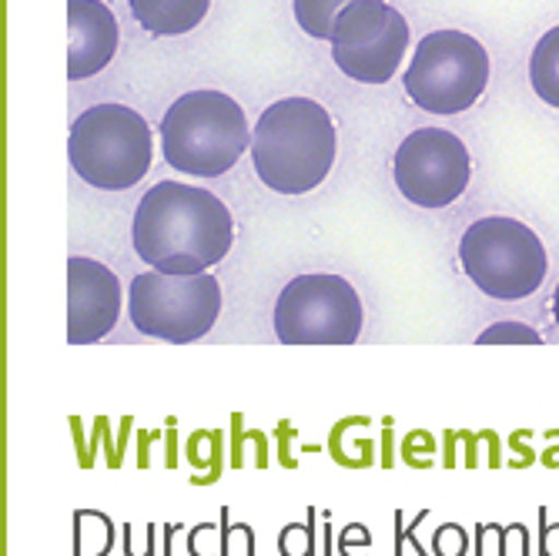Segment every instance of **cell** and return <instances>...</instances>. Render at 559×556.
<instances>
[{"mask_svg":"<svg viewBox=\"0 0 559 556\" xmlns=\"http://www.w3.org/2000/svg\"><path fill=\"white\" fill-rule=\"evenodd\" d=\"M402 84L426 115H463L489 84V55L463 31H432L419 40Z\"/></svg>","mask_w":559,"mask_h":556,"instance_id":"cell-6","label":"cell"},{"mask_svg":"<svg viewBox=\"0 0 559 556\" xmlns=\"http://www.w3.org/2000/svg\"><path fill=\"white\" fill-rule=\"evenodd\" d=\"M251 147L248 118L222 91H188L162 118L165 162L191 178H218Z\"/></svg>","mask_w":559,"mask_h":556,"instance_id":"cell-3","label":"cell"},{"mask_svg":"<svg viewBox=\"0 0 559 556\" xmlns=\"http://www.w3.org/2000/svg\"><path fill=\"white\" fill-rule=\"evenodd\" d=\"M71 168L100 191L134 188L155 158L147 121L128 105H94L87 108L68 138Z\"/></svg>","mask_w":559,"mask_h":556,"instance_id":"cell-4","label":"cell"},{"mask_svg":"<svg viewBox=\"0 0 559 556\" xmlns=\"http://www.w3.org/2000/svg\"><path fill=\"white\" fill-rule=\"evenodd\" d=\"M460 262L473 285L499 301H520L539 292L549 259L539 235L506 215L479 218L460 241Z\"/></svg>","mask_w":559,"mask_h":556,"instance_id":"cell-5","label":"cell"},{"mask_svg":"<svg viewBox=\"0 0 559 556\" xmlns=\"http://www.w3.org/2000/svg\"><path fill=\"white\" fill-rule=\"evenodd\" d=\"M489 342H530V345H536L539 335L530 326H520V322H499V326H489L479 335V345H489Z\"/></svg>","mask_w":559,"mask_h":556,"instance_id":"cell-16","label":"cell"},{"mask_svg":"<svg viewBox=\"0 0 559 556\" xmlns=\"http://www.w3.org/2000/svg\"><path fill=\"white\" fill-rule=\"evenodd\" d=\"M552 319H556V329H559V285L552 292Z\"/></svg>","mask_w":559,"mask_h":556,"instance_id":"cell-17","label":"cell"},{"mask_svg":"<svg viewBox=\"0 0 559 556\" xmlns=\"http://www.w3.org/2000/svg\"><path fill=\"white\" fill-rule=\"evenodd\" d=\"M251 165L278 194L316 191L335 165V125L312 97L269 105L251 131Z\"/></svg>","mask_w":559,"mask_h":556,"instance_id":"cell-2","label":"cell"},{"mask_svg":"<svg viewBox=\"0 0 559 556\" xmlns=\"http://www.w3.org/2000/svg\"><path fill=\"white\" fill-rule=\"evenodd\" d=\"M131 241L138 259L165 275H205L235 241V222L225 201L205 188L162 181L134 212Z\"/></svg>","mask_w":559,"mask_h":556,"instance_id":"cell-1","label":"cell"},{"mask_svg":"<svg viewBox=\"0 0 559 556\" xmlns=\"http://www.w3.org/2000/svg\"><path fill=\"white\" fill-rule=\"evenodd\" d=\"M285 345H352L362 332V298L338 275L292 279L272 316Z\"/></svg>","mask_w":559,"mask_h":556,"instance_id":"cell-8","label":"cell"},{"mask_svg":"<svg viewBox=\"0 0 559 556\" xmlns=\"http://www.w3.org/2000/svg\"><path fill=\"white\" fill-rule=\"evenodd\" d=\"M131 326L162 342H194L222 316V285L215 275H165L147 269L128 288Z\"/></svg>","mask_w":559,"mask_h":556,"instance_id":"cell-7","label":"cell"},{"mask_svg":"<svg viewBox=\"0 0 559 556\" xmlns=\"http://www.w3.org/2000/svg\"><path fill=\"white\" fill-rule=\"evenodd\" d=\"M332 61L338 71L359 84H385L395 78L405 47H409V21L385 0H355L332 31Z\"/></svg>","mask_w":559,"mask_h":556,"instance_id":"cell-9","label":"cell"},{"mask_svg":"<svg viewBox=\"0 0 559 556\" xmlns=\"http://www.w3.org/2000/svg\"><path fill=\"white\" fill-rule=\"evenodd\" d=\"M355 4V0H295V21L298 27L316 37V40H332V31H335V21L338 14Z\"/></svg>","mask_w":559,"mask_h":556,"instance_id":"cell-15","label":"cell"},{"mask_svg":"<svg viewBox=\"0 0 559 556\" xmlns=\"http://www.w3.org/2000/svg\"><path fill=\"white\" fill-rule=\"evenodd\" d=\"M473 162L460 134L419 128L395 151V188L419 209H445L469 185Z\"/></svg>","mask_w":559,"mask_h":556,"instance_id":"cell-10","label":"cell"},{"mask_svg":"<svg viewBox=\"0 0 559 556\" xmlns=\"http://www.w3.org/2000/svg\"><path fill=\"white\" fill-rule=\"evenodd\" d=\"M530 81L549 108H559V27L546 31L536 40L530 58Z\"/></svg>","mask_w":559,"mask_h":556,"instance_id":"cell-14","label":"cell"},{"mask_svg":"<svg viewBox=\"0 0 559 556\" xmlns=\"http://www.w3.org/2000/svg\"><path fill=\"white\" fill-rule=\"evenodd\" d=\"M68 78L84 81L100 74L118 50L115 11L100 0H68Z\"/></svg>","mask_w":559,"mask_h":556,"instance_id":"cell-12","label":"cell"},{"mask_svg":"<svg viewBox=\"0 0 559 556\" xmlns=\"http://www.w3.org/2000/svg\"><path fill=\"white\" fill-rule=\"evenodd\" d=\"M212 0H131L134 21L155 37H181L205 21Z\"/></svg>","mask_w":559,"mask_h":556,"instance_id":"cell-13","label":"cell"},{"mask_svg":"<svg viewBox=\"0 0 559 556\" xmlns=\"http://www.w3.org/2000/svg\"><path fill=\"white\" fill-rule=\"evenodd\" d=\"M121 316V282L94 259L68 262V342L87 345L115 332Z\"/></svg>","mask_w":559,"mask_h":556,"instance_id":"cell-11","label":"cell"}]
</instances>
